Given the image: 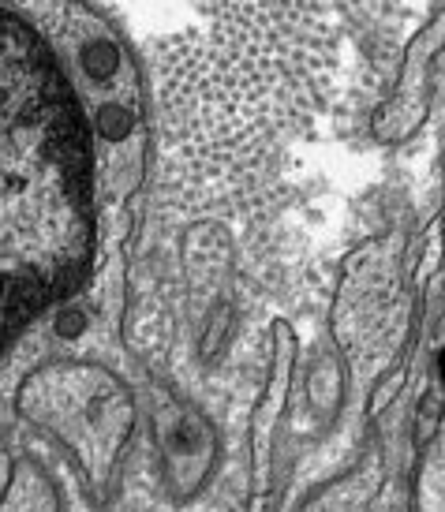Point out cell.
Wrapping results in <instances>:
<instances>
[{"mask_svg":"<svg viewBox=\"0 0 445 512\" xmlns=\"http://www.w3.org/2000/svg\"><path fill=\"white\" fill-rule=\"evenodd\" d=\"M90 236L83 120L53 60L4 19V333L83 277Z\"/></svg>","mask_w":445,"mask_h":512,"instance_id":"1","label":"cell"},{"mask_svg":"<svg viewBox=\"0 0 445 512\" xmlns=\"http://www.w3.org/2000/svg\"><path fill=\"white\" fill-rule=\"evenodd\" d=\"M27 415L34 423L49 427L75 456L79 468L98 486L116 468V456L124 449V438L131 430V408H124V397L109 382H83V397L68 393H42L38 400L27 397Z\"/></svg>","mask_w":445,"mask_h":512,"instance_id":"2","label":"cell"}]
</instances>
